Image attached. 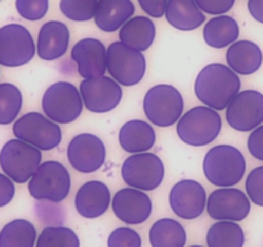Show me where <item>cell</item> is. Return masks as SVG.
Returning a JSON list of instances; mask_svg holds the SVG:
<instances>
[{"instance_id": "6da1fadb", "label": "cell", "mask_w": 263, "mask_h": 247, "mask_svg": "<svg viewBox=\"0 0 263 247\" xmlns=\"http://www.w3.org/2000/svg\"><path fill=\"white\" fill-rule=\"evenodd\" d=\"M239 76L229 66L212 64L204 67L195 80V94L197 99L213 110L227 108L235 95L240 92Z\"/></svg>"}, {"instance_id": "7a4b0ae2", "label": "cell", "mask_w": 263, "mask_h": 247, "mask_svg": "<svg viewBox=\"0 0 263 247\" xmlns=\"http://www.w3.org/2000/svg\"><path fill=\"white\" fill-rule=\"evenodd\" d=\"M245 158L232 146H216L208 151L203 162L205 178L221 188L236 186L245 174Z\"/></svg>"}, {"instance_id": "3957f363", "label": "cell", "mask_w": 263, "mask_h": 247, "mask_svg": "<svg viewBox=\"0 0 263 247\" xmlns=\"http://www.w3.org/2000/svg\"><path fill=\"white\" fill-rule=\"evenodd\" d=\"M221 129V116L217 110L208 106L191 108L177 123V134L179 139L194 147H203L216 140Z\"/></svg>"}, {"instance_id": "277c9868", "label": "cell", "mask_w": 263, "mask_h": 247, "mask_svg": "<svg viewBox=\"0 0 263 247\" xmlns=\"http://www.w3.org/2000/svg\"><path fill=\"white\" fill-rule=\"evenodd\" d=\"M71 178L67 169L57 161H47L39 166L29 181V192L35 200L62 202L70 193Z\"/></svg>"}, {"instance_id": "5b68a950", "label": "cell", "mask_w": 263, "mask_h": 247, "mask_svg": "<svg viewBox=\"0 0 263 247\" xmlns=\"http://www.w3.org/2000/svg\"><path fill=\"white\" fill-rule=\"evenodd\" d=\"M183 98L176 88L160 84L146 93L143 111L151 123L166 128L178 122L183 113Z\"/></svg>"}, {"instance_id": "8992f818", "label": "cell", "mask_w": 263, "mask_h": 247, "mask_svg": "<svg viewBox=\"0 0 263 247\" xmlns=\"http://www.w3.org/2000/svg\"><path fill=\"white\" fill-rule=\"evenodd\" d=\"M42 165V151L21 139H11L0 151V166L16 183H26Z\"/></svg>"}, {"instance_id": "52a82bcc", "label": "cell", "mask_w": 263, "mask_h": 247, "mask_svg": "<svg viewBox=\"0 0 263 247\" xmlns=\"http://www.w3.org/2000/svg\"><path fill=\"white\" fill-rule=\"evenodd\" d=\"M45 116L57 123H70L77 120L83 112L80 90L67 81H58L45 90L42 100Z\"/></svg>"}, {"instance_id": "ba28073f", "label": "cell", "mask_w": 263, "mask_h": 247, "mask_svg": "<svg viewBox=\"0 0 263 247\" xmlns=\"http://www.w3.org/2000/svg\"><path fill=\"white\" fill-rule=\"evenodd\" d=\"M107 72L120 85L133 87L145 76V55L123 42L112 43L107 48Z\"/></svg>"}, {"instance_id": "9c48e42d", "label": "cell", "mask_w": 263, "mask_h": 247, "mask_svg": "<svg viewBox=\"0 0 263 247\" xmlns=\"http://www.w3.org/2000/svg\"><path fill=\"white\" fill-rule=\"evenodd\" d=\"M13 133L21 139L40 151L54 150L62 139L58 123L39 112H29L21 116L13 125Z\"/></svg>"}, {"instance_id": "30bf717a", "label": "cell", "mask_w": 263, "mask_h": 247, "mask_svg": "<svg viewBox=\"0 0 263 247\" xmlns=\"http://www.w3.org/2000/svg\"><path fill=\"white\" fill-rule=\"evenodd\" d=\"M121 176L129 187L141 191H154L164 180L165 168L160 157L154 153H135L124 161Z\"/></svg>"}, {"instance_id": "8fae6325", "label": "cell", "mask_w": 263, "mask_h": 247, "mask_svg": "<svg viewBox=\"0 0 263 247\" xmlns=\"http://www.w3.org/2000/svg\"><path fill=\"white\" fill-rule=\"evenodd\" d=\"M36 53L34 39L22 25L9 24L0 29V65L18 67L29 64Z\"/></svg>"}, {"instance_id": "7c38bea8", "label": "cell", "mask_w": 263, "mask_h": 247, "mask_svg": "<svg viewBox=\"0 0 263 247\" xmlns=\"http://www.w3.org/2000/svg\"><path fill=\"white\" fill-rule=\"evenodd\" d=\"M227 123L237 132H252L263 122V94L257 90L239 92L226 108Z\"/></svg>"}, {"instance_id": "4fadbf2b", "label": "cell", "mask_w": 263, "mask_h": 247, "mask_svg": "<svg viewBox=\"0 0 263 247\" xmlns=\"http://www.w3.org/2000/svg\"><path fill=\"white\" fill-rule=\"evenodd\" d=\"M80 94L90 112L105 113L118 107L123 98V90L116 80L103 75L84 79L80 84Z\"/></svg>"}, {"instance_id": "5bb4252c", "label": "cell", "mask_w": 263, "mask_h": 247, "mask_svg": "<svg viewBox=\"0 0 263 247\" xmlns=\"http://www.w3.org/2000/svg\"><path fill=\"white\" fill-rule=\"evenodd\" d=\"M67 160L80 173H95L106 160V147L95 134L84 133L72 138L67 147Z\"/></svg>"}, {"instance_id": "9a60e30c", "label": "cell", "mask_w": 263, "mask_h": 247, "mask_svg": "<svg viewBox=\"0 0 263 247\" xmlns=\"http://www.w3.org/2000/svg\"><path fill=\"white\" fill-rule=\"evenodd\" d=\"M206 211L216 220L241 221L249 215L250 200L237 188H219L208 197Z\"/></svg>"}, {"instance_id": "2e32d148", "label": "cell", "mask_w": 263, "mask_h": 247, "mask_svg": "<svg viewBox=\"0 0 263 247\" xmlns=\"http://www.w3.org/2000/svg\"><path fill=\"white\" fill-rule=\"evenodd\" d=\"M206 192L199 181L184 179L174 184L169 193L171 209L177 216L184 220H192L205 210Z\"/></svg>"}, {"instance_id": "e0dca14e", "label": "cell", "mask_w": 263, "mask_h": 247, "mask_svg": "<svg viewBox=\"0 0 263 247\" xmlns=\"http://www.w3.org/2000/svg\"><path fill=\"white\" fill-rule=\"evenodd\" d=\"M112 211L123 223L137 225L145 223L150 218L153 202L145 191L133 187L123 188L114 196Z\"/></svg>"}, {"instance_id": "ac0fdd59", "label": "cell", "mask_w": 263, "mask_h": 247, "mask_svg": "<svg viewBox=\"0 0 263 247\" xmlns=\"http://www.w3.org/2000/svg\"><path fill=\"white\" fill-rule=\"evenodd\" d=\"M71 58L78 72L84 79L103 76L107 71V49L102 42L93 37L79 40L72 47Z\"/></svg>"}, {"instance_id": "d6986e66", "label": "cell", "mask_w": 263, "mask_h": 247, "mask_svg": "<svg viewBox=\"0 0 263 247\" xmlns=\"http://www.w3.org/2000/svg\"><path fill=\"white\" fill-rule=\"evenodd\" d=\"M111 202V193L105 183L90 180L83 184L75 196L78 214L85 219H96L107 211Z\"/></svg>"}, {"instance_id": "ffe728a7", "label": "cell", "mask_w": 263, "mask_h": 247, "mask_svg": "<svg viewBox=\"0 0 263 247\" xmlns=\"http://www.w3.org/2000/svg\"><path fill=\"white\" fill-rule=\"evenodd\" d=\"M70 31L60 21L47 22L37 35L36 53L42 59L55 60L62 57L69 48Z\"/></svg>"}, {"instance_id": "44dd1931", "label": "cell", "mask_w": 263, "mask_h": 247, "mask_svg": "<svg viewBox=\"0 0 263 247\" xmlns=\"http://www.w3.org/2000/svg\"><path fill=\"white\" fill-rule=\"evenodd\" d=\"M135 11L132 0H98L95 22L102 31L114 32L133 17Z\"/></svg>"}, {"instance_id": "7402d4cb", "label": "cell", "mask_w": 263, "mask_h": 247, "mask_svg": "<svg viewBox=\"0 0 263 247\" xmlns=\"http://www.w3.org/2000/svg\"><path fill=\"white\" fill-rule=\"evenodd\" d=\"M226 62L237 75H252L262 66V50L255 43L249 40L235 42L227 49Z\"/></svg>"}, {"instance_id": "603a6c76", "label": "cell", "mask_w": 263, "mask_h": 247, "mask_svg": "<svg viewBox=\"0 0 263 247\" xmlns=\"http://www.w3.org/2000/svg\"><path fill=\"white\" fill-rule=\"evenodd\" d=\"M119 142L121 148L132 155L147 152L156 142L155 130L146 121L130 120L121 127Z\"/></svg>"}, {"instance_id": "cb8c5ba5", "label": "cell", "mask_w": 263, "mask_h": 247, "mask_svg": "<svg viewBox=\"0 0 263 247\" xmlns=\"http://www.w3.org/2000/svg\"><path fill=\"white\" fill-rule=\"evenodd\" d=\"M165 17L171 26L181 31H192L205 22L196 0H168Z\"/></svg>"}, {"instance_id": "d4e9b609", "label": "cell", "mask_w": 263, "mask_h": 247, "mask_svg": "<svg viewBox=\"0 0 263 247\" xmlns=\"http://www.w3.org/2000/svg\"><path fill=\"white\" fill-rule=\"evenodd\" d=\"M156 36V27L148 17H132L119 31V39L138 52H145L153 45Z\"/></svg>"}, {"instance_id": "484cf974", "label": "cell", "mask_w": 263, "mask_h": 247, "mask_svg": "<svg viewBox=\"0 0 263 247\" xmlns=\"http://www.w3.org/2000/svg\"><path fill=\"white\" fill-rule=\"evenodd\" d=\"M239 25L232 17L216 16L209 19L204 27L203 36L206 44L216 49H222L227 45L234 44L239 37Z\"/></svg>"}, {"instance_id": "4316f807", "label": "cell", "mask_w": 263, "mask_h": 247, "mask_svg": "<svg viewBox=\"0 0 263 247\" xmlns=\"http://www.w3.org/2000/svg\"><path fill=\"white\" fill-rule=\"evenodd\" d=\"M150 243L153 247H184L187 233L184 227L174 219H160L150 229Z\"/></svg>"}, {"instance_id": "83f0119b", "label": "cell", "mask_w": 263, "mask_h": 247, "mask_svg": "<svg viewBox=\"0 0 263 247\" xmlns=\"http://www.w3.org/2000/svg\"><path fill=\"white\" fill-rule=\"evenodd\" d=\"M36 228L25 219H16L0 231V247H35Z\"/></svg>"}, {"instance_id": "f1b7e54d", "label": "cell", "mask_w": 263, "mask_h": 247, "mask_svg": "<svg viewBox=\"0 0 263 247\" xmlns=\"http://www.w3.org/2000/svg\"><path fill=\"white\" fill-rule=\"evenodd\" d=\"M244 231L237 221L219 220L209 228L206 234L208 247H242Z\"/></svg>"}, {"instance_id": "f546056e", "label": "cell", "mask_w": 263, "mask_h": 247, "mask_svg": "<svg viewBox=\"0 0 263 247\" xmlns=\"http://www.w3.org/2000/svg\"><path fill=\"white\" fill-rule=\"evenodd\" d=\"M22 108V93L13 84H0V125L12 123Z\"/></svg>"}, {"instance_id": "4dcf8cb0", "label": "cell", "mask_w": 263, "mask_h": 247, "mask_svg": "<svg viewBox=\"0 0 263 247\" xmlns=\"http://www.w3.org/2000/svg\"><path fill=\"white\" fill-rule=\"evenodd\" d=\"M35 247H80L79 237L67 227H45Z\"/></svg>"}, {"instance_id": "1f68e13d", "label": "cell", "mask_w": 263, "mask_h": 247, "mask_svg": "<svg viewBox=\"0 0 263 247\" xmlns=\"http://www.w3.org/2000/svg\"><path fill=\"white\" fill-rule=\"evenodd\" d=\"M98 0H61V13L75 22H87L95 18Z\"/></svg>"}, {"instance_id": "d6a6232c", "label": "cell", "mask_w": 263, "mask_h": 247, "mask_svg": "<svg viewBox=\"0 0 263 247\" xmlns=\"http://www.w3.org/2000/svg\"><path fill=\"white\" fill-rule=\"evenodd\" d=\"M20 16L27 21H39L47 14L49 0H16Z\"/></svg>"}, {"instance_id": "836d02e7", "label": "cell", "mask_w": 263, "mask_h": 247, "mask_svg": "<svg viewBox=\"0 0 263 247\" xmlns=\"http://www.w3.org/2000/svg\"><path fill=\"white\" fill-rule=\"evenodd\" d=\"M108 247H142L141 237L135 229L120 227L111 232L107 241Z\"/></svg>"}, {"instance_id": "e575fe53", "label": "cell", "mask_w": 263, "mask_h": 247, "mask_svg": "<svg viewBox=\"0 0 263 247\" xmlns=\"http://www.w3.org/2000/svg\"><path fill=\"white\" fill-rule=\"evenodd\" d=\"M245 190L249 200L263 208V166L250 171L245 181Z\"/></svg>"}, {"instance_id": "d590c367", "label": "cell", "mask_w": 263, "mask_h": 247, "mask_svg": "<svg viewBox=\"0 0 263 247\" xmlns=\"http://www.w3.org/2000/svg\"><path fill=\"white\" fill-rule=\"evenodd\" d=\"M201 11L213 16H221L234 7L235 0H196Z\"/></svg>"}, {"instance_id": "8d00e7d4", "label": "cell", "mask_w": 263, "mask_h": 247, "mask_svg": "<svg viewBox=\"0 0 263 247\" xmlns=\"http://www.w3.org/2000/svg\"><path fill=\"white\" fill-rule=\"evenodd\" d=\"M248 150L253 157L263 161V125L252 130V134L248 138Z\"/></svg>"}, {"instance_id": "74e56055", "label": "cell", "mask_w": 263, "mask_h": 247, "mask_svg": "<svg viewBox=\"0 0 263 247\" xmlns=\"http://www.w3.org/2000/svg\"><path fill=\"white\" fill-rule=\"evenodd\" d=\"M138 3L146 14L154 18H160L165 14L168 0H138Z\"/></svg>"}, {"instance_id": "f35d334b", "label": "cell", "mask_w": 263, "mask_h": 247, "mask_svg": "<svg viewBox=\"0 0 263 247\" xmlns=\"http://www.w3.org/2000/svg\"><path fill=\"white\" fill-rule=\"evenodd\" d=\"M16 195L13 180L6 174H0V208L8 205Z\"/></svg>"}, {"instance_id": "ab89813d", "label": "cell", "mask_w": 263, "mask_h": 247, "mask_svg": "<svg viewBox=\"0 0 263 247\" xmlns=\"http://www.w3.org/2000/svg\"><path fill=\"white\" fill-rule=\"evenodd\" d=\"M248 9L255 21L263 24V0H249Z\"/></svg>"}, {"instance_id": "60d3db41", "label": "cell", "mask_w": 263, "mask_h": 247, "mask_svg": "<svg viewBox=\"0 0 263 247\" xmlns=\"http://www.w3.org/2000/svg\"><path fill=\"white\" fill-rule=\"evenodd\" d=\"M190 247H203V246H190Z\"/></svg>"}]
</instances>
